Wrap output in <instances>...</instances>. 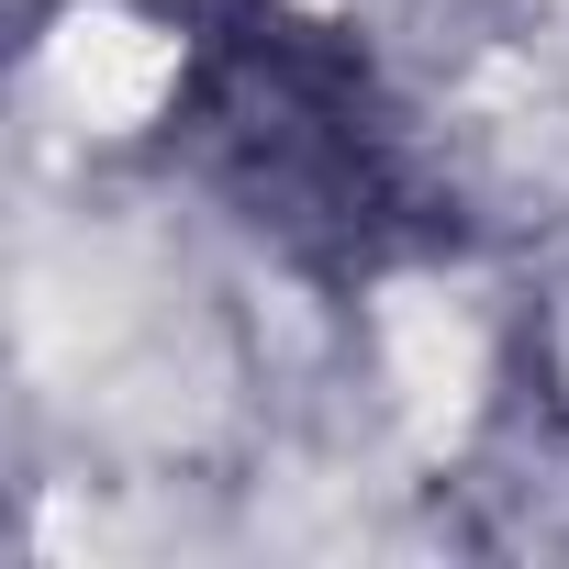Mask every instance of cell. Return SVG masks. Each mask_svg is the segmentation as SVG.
Masks as SVG:
<instances>
[{
	"label": "cell",
	"mask_w": 569,
	"mask_h": 569,
	"mask_svg": "<svg viewBox=\"0 0 569 569\" xmlns=\"http://www.w3.org/2000/svg\"><path fill=\"white\" fill-rule=\"evenodd\" d=\"M57 79H68V101H79L101 134H123V123H146V112H157V90L179 79V46H168L157 23L79 12V23L57 34Z\"/></svg>",
	"instance_id": "cell-1"
}]
</instances>
